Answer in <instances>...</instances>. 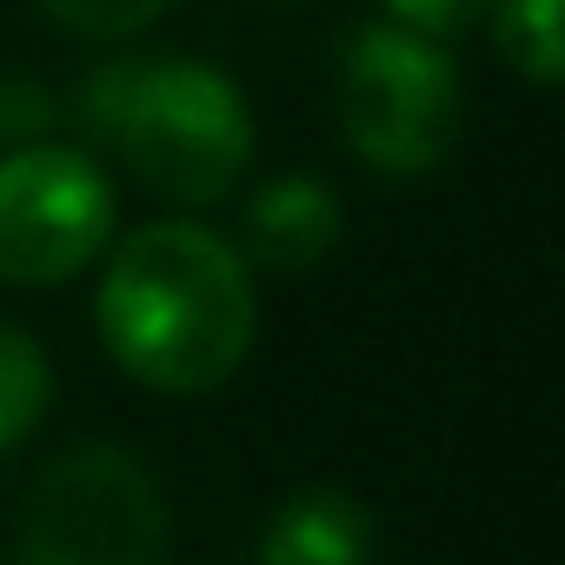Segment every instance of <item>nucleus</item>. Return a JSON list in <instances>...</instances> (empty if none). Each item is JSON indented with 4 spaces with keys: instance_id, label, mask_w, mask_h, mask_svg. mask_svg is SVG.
<instances>
[{
    "instance_id": "nucleus-1",
    "label": "nucleus",
    "mask_w": 565,
    "mask_h": 565,
    "mask_svg": "<svg viewBox=\"0 0 565 565\" xmlns=\"http://www.w3.org/2000/svg\"><path fill=\"white\" fill-rule=\"evenodd\" d=\"M94 320L127 380L153 393H213L253 353L259 294L233 239L193 220H153L114 246Z\"/></svg>"
},
{
    "instance_id": "nucleus-9",
    "label": "nucleus",
    "mask_w": 565,
    "mask_h": 565,
    "mask_svg": "<svg viewBox=\"0 0 565 565\" xmlns=\"http://www.w3.org/2000/svg\"><path fill=\"white\" fill-rule=\"evenodd\" d=\"M47 399H54L47 347H41L34 333H21V327L0 320V452L21 446V439L41 426Z\"/></svg>"
},
{
    "instance_id": "nucleus-6",
    "label": "nucleus",
    "mask_w": 565,
    "mask_h": 565,
    "mask_svg": "<svg viewBox=\"0 0 565 565\" xmlns=\"http://www.w3.org/2000/svg\"><path fill=\"white\" fill-rule=\"evenodd\" d=\"M340 239V193L320 173H279L239 213V259L266 273H307Z\"/></svg>"
},
{
    "instance_id": "nucleus-4",
    "label": "nucleus",
    "mask_w": 565,
    "mask_h": 565,
    "mask_svg": "<svg viewBox=\"0 0 565 565\" xmlns=\"http://www.w3.org/2000/svg\"><path fill=\"white\" fill-rule=\"evenodd\" d=\"M14 565H167V499L120 446L61 452L28 505Z\"/></svg>"
},
{
    "instance_id": "nucleus-7",
    "label": "nucleus",
    "mask_w": 565,
    "mask_h": 565,
    "mask_svg": "<svg viewBox=\"0 0 565 565\" xmlns=\"http://www.w3.org/2000/svg\"><path fill=\"white\" fill-rule=\"evenodd\" d=\"M366 558H373V512L340 486H307L266 519L253 565H366Z\"/></svg>"
},
{
    "instance_id": "nucleus-5",
    "label": "nucleus",
    "mask_w": 565,
    "mask_h": 565,
    "mask_svg": "<svg viewBox=\"0 0 565 565\" xmlns=\"http://www.w3.org/2000/svg\"><path fill=\"white\" fill-rule=\"evenodd\" d=\"M114 180L87 147L21 140L0 153V279L67 287L114 239Z\"/></svg>"
},
{
    "instance_id": "nucleus-8",
    "label": "nucleus",
    "mask_w": 565,
    "mask_h": 565,
    "mask_svg": "<svg viewBox=\"0 0 565 565\" xmlns=\"http://www.w3.org/2000/svg\"><path fill=\"white\" fill-rule=\"evenodd\" d=\"M492 41L519 81L558 87L565 74V0H492Z\"/></svg>"
},
{
    "instance_id": "nucleus-12",
    "label": "nucleus",
    "mask_w": 565,
    "mask_h": 565,
    "mask_svg": "<svg viewBox=\"0 0 565 565\" xmlns=\"http://www.w3.org/2000/svg\"><path fill=\"white\" fill-rule=\"evenodd\" d=\"M486 14H492V0H386V21L433 34V41H459L472 28H486Z\"/></svg>"
},
{
    "instance_id": "nucleus-10",
    "label": "nucleus",
    "mask_w": 565,
    "mask_h": 565,
    "mask_svg": "<svg viewBox=\"0 0 565 565\" xmlns=\"http://www.w3.org/2000/svg\"><path fill=\"white\" fill-rule=\"evenodd\" d=\"M173 0H41V14L81 41H127L140 28H153Z\"/></svg>"
},
{
    "instance_id": "nucleus-2",
    "label": "nucleus",
    "mask_w": 565,
    "mask_h": 565,
    "mask_svg": "<svg viewBox=\"0 0 565 565\" xmlns=\"http://www.w3.org/2000/svg\"><path fill=\"white\" fill-rule=\"evenodd\" d=\"M81 114L167 206H220L253 167V107L213 61H114Z\"/></svg>"
},
{
    "instance_id": "nucleus-11",
    "label": "nucleus",
    "mask_w": 565,
    "mask_h": 565,
    "mask_svg": "<svg viewBox=\"0 0 565 565\" xmlns=\"http://www.w3.org/2000/svg\"><path fill=\"white\" fill-rule=\"evenodd\" d=\"M54 120H61V107H54V94H47L41 81H28V74H8V81H0V147L47 140Z\"/></svg>"
},
{
    "instance_id": "nucleus-3",
    "label": "nucleus",
    "mask_w": 565,
    "mask_h": 565,
    "mask_svg": "<svg viewBox=\"0 0 565 565\" xmlns=\"http://www.w3.org/2000/svg\"><path fill=\"white\" fill-rule=\"evenodd\" d=\"M466 87L446 41L373 21L340 47V134L373 173H433L459 147Z\"/></svg>"
}]
</instances>
